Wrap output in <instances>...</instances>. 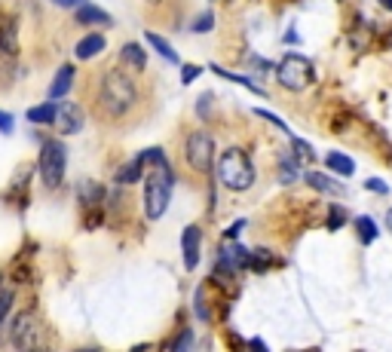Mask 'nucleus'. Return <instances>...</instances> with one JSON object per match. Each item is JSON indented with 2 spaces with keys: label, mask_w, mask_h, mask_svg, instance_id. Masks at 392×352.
<instances>
[{
  "label": "nucleus",
  "mask_w": 392,
  "mask_h": 352,
  "mask_svg": "<svg viewBox=\"0 0 392 352\" xmlns=\"http://www.w3.org/2000/svg\"><path fill=\"white\" fill-rule=\"evenodd\" d=\"M138 107V83L120 68H105L92 86V110L105 123H120Z\"/></svg>",
  "instance_id": "nucleus-1"
},
{
  "label": "nucleus",
  "mask_w": 392,
  "mask_h": 352,
  "mask_svg": "<svg viewBox=\"0 0 392 352\" xmlns=\"http://www.w3.org/2000/svg\"><path fill=\"white\" fill-rule=\"evenodd\" d=\"M172 169L169 163H156L144 175V211L151 221H160L172 202Z\"/></svg>",
  "instance_id": "nucleus-2"
},
{
  "label": "nucleus",
  "mask_w": 392,
  "mask_h": 352,
  "mask_svg": "<svg viewBox=\"0 0 392 352\" xmlns=\"http://www.w3.org/2000/svg\"><path fill=\"white\" fill-rule=\"evenodd\" d=\"M218 175H221V184L233 193H242L255 184V165H251L248 153L239 151V147H230L224 151V156L218 160Z\"/></svg>",
  "instance_id": "nucleus-3"
},
{
  "label": "nucleus",
  "mask_w": 392,
  "mask_h": 352,
  "mask_svg": "<svg viewBox=\"0 0 392 352\" xmlns=\"http://www.w3.org/2000/svg\"><path fill=\"white\" fill-rule=\"evenodd\" d=\"M276 77H279V83H282L285 89L304 92L306 86H313L316 74H313L310 59H304V55H297V52H288V55H282V61H279Z\"/></svg>",
  "instance_id": "nucleus-4"
},
{
  "label": "nucleus",
  "mask_w": 392,
  "mask_h": 352,
  "mask_svg": "<svg viewBox=\"0 0 392 352\" xmlns=\"http://www.w3.org/2000/svg\"><path fill=\"white\" fill-rule=\"evenodd\" d=\"M64 165H68V153H64L62 141H43V147H40V178L50 190H55L64 181Z\"/></svg>",
  "instance_id": "nucleus-5"
},
{
  "label": "nucleus",
  "mask_w": 392,
  "mask_h": 352,
  "mask_svg": "<svg viewBox=\"0 0 392 352\" xmlns=\"http://www.w3.org/2000/svg\"><path fill=\"white\" fill-rule=\"evenodd\" d=\"M188 163L193 172L200 175H209L212 172V163H214V141L205 129H196L188 138Z\"/></svg>",
  "instance_id": "nucleus-6"
},
{
  "label": "nucleus",
  "mask_w": 392,
  "mask_h": 352,
  "mask_svg": "<svg viewBox=\"0 0 392 352\" xmlns=\"http://www.w3.org/2000/svg\"><path fill=\"white\" fill-rule=\"evenodd\" d=\"M9 340H13V346L18 349H34V346H43V328L40 322H37L34 312H18L16 322H13V331H9Z\"/></svg>",
  "instance_id": "nucleus-7"
},
{
  "label": "nucleus",
  "mask_w": 392,
  "mask_h": 352,
  "mask_svg": "<svg viewBox=\"0 0 392 352\" xmlns=\"http://www.w3.org/2000/svg\"><path fill=\"white\" fill-rule=\"evenodd\" d=\"M55 126H59L62 135H77L83 129V107L74 105V101H62L55 107Z\"/></svg>",
  "instance_id": "nucleus-8"
},
{
  "label": "nucleus",
  "mask_w": 392,
  "mask_h": 352,
  "mask_svg": "<svg viewBox=\"0 0 392 352\" xmlns=\"http://www.w3.org/2000/svg\"><path fill=\"white\" fill-rule=\"evenodd\" d=\"M200 245H202V233L200 227H188L181 236V254H184V266L188 270H196V264H200Z\"/></svg>",
  "instance_id": "nucleus-9"
},
{
  "label": "nucleus",
  "mask_w": 392,
  "mask_h": 352,
  "mask_svg": "<svg viewBox=\"0 0 392 352\" xmlns=\"http://www.w3.org/2000/svg\"><path fill=\"white\" fill-rule=\"evenodd\" d=\"M77 22L80 25H110V16L105 9H98L96 4H86V0H83L80 9H77Z\"/></svg>",
  "instance_id": "nucleus-10"
},
{
  "label": "nucleus",
  "mask_w": 392,
  "mask_h": 352,
  "mask_svg": "<svg viewBox=\"0 0 392 352\" xmlns=\"http://www.w3.org/2000/svg\"><path fill=\"white\" fill-rule=\"evenodd\" d=\"M101 49H105V37H101V34H86V37H83V40L77 43V59H83V61H86V59H96Z\"/></svg>",
  "instance_id": "nucleus-11"
},
{
  "label": "nucleus",
  "mask_w": 392,
  "mask_h": 352,
  "mask_svg": "<svg viewBox=\"0 0 392 352\" xmlns=\"http://www.w3.org/2000/svg\"><path fill=\"white\" fill-rule=\"evenodd\" d=\"M120 59H123L126 68H135V71H144V64H147V55L138 43H126L123 49H120Z\"/></svg>",
  "instance_id": "nucleus-12"
},
{
  "label": "nucleus",
  "mask_w": 392,
  "mask_h": 352,
  "mask_svg": "<svg viewBox=\"0 0 392 352\" xmlns=\"http://www.w3.org/2000/svg\"><path fill=\"white\" fill-rule=\"evenodd\" d=\"M325 165H328L331 172H338V175H343V178H350L352 172H356V163L350 160L347 153H340V151H331L328 156H325Z\"/></svg>",
  "instance_id": "nucleus-13"
},
{
  "label": "nucleus",
  "mask_w": 392,
  "mask_h": 352,
  "mask_svg": "<svg viewBox=\"0 0 392 352\" xmlns=\"http://www.w3.org/2000/svg\"><path fill=\"white\" fill-rule=\"evenodd\" d=\"M310 187L316 190H322V193H334V196H343V187L340 184H334L328 175H322V172H306V178H304Z\"/></svg>",
  "instance_id": "nucleus-14"
},
{
  "label": "nucleus",
  "mask_w": 392,
  "mask_h": 352,
  "mask_svg": "<svg viewBox=\"0 0 392 352\" xmlns=\"http://www.w3.org/2000/svg\"><path fill=\"white\" fill-rule=\"evenodd\" d=\"M77 196H80V202H83V206H89V209H98V202L105 199V190H101L96 181H83L80 187H77Z\"/></svg>",
  "instance_id": "nucleus-15"
},
{
  "label": "nucleus",
  "mask_w": 392,
  "mask_h": 352,
  "mask_svg": "<svg viewBox=\"0 0 392 352\" xmlns=\"http://www.w3.org/2000/svg\"><path fill=\"white\" fill-rule=\"evenodd\" d=\"M144 169H147V165L142 163V156H135L132 163H126L123 169L117 172V181H120V184H135V181L144 178Z\"/></svg>",
  "instance_id": "nucleus-16"
},
{
  "label": "nucleus",
  "mask_w": 392,
  "mask_h": 352,
  "mask_svg": "<svg viewBox=\"0 0 392 352\" xmlns=\"http://www.w3.org/2000/svg\"><path fill=\"white\" fill-rule=\"evenodd\" d=\"M71 80H74V68H71V64H64V68L55 74V80H52V86H50V95L52 98H62L64 92L71 89Z\"/></svg>",
  "instance_id": "nucleus-17"
},
{
  "label": "nucleus",
  "mask_w": 392,
  "mask_h": 352,
  "mask_svg": "<svg viewBox=\"0 0 392 352\" xmlns=\"http://www.w3.org/2000/svg\"><path fill=\"white\" fill-rule=\"evenodd\" d=\"M147 43H151V46H154V49H156V52H160V55H163V59H166V61H169V64H178V52H175V49H172V46H169V43H166V40H163V37H160V34L147 31Z\"/></svg>",
  "instance_id": "nucleus-18"
},
{
  "label": "nucleus",
  "mask_w": 392,
  "mask_h": 352,
  "mask_svg": "<svg viewBox=\"0 0 392 352\" xmlns=\"http://www.w3.org/2000/svg\"><path fill=\"white\" fill-rule=\"evenodd\" d=\"M16 28L13 22H4L0 25V52H6V55H13L16 52Z\"/></svg>",
  "instance_id": "nucleus-19"
},
{
  "label": "nucleus",
  "mask_w": 392,
  "mask_h": 352,
  "mask_svg": "<svg viewBox=\"0 0 392 352\" xmlns=\"http://www.w3.org/2000/svg\"><path fill=\"white\" fill-rule=\"evenodd\" d=\"M55 107L59 105H37L28 110V119L31 123H55Z\"/></svg>",
  "instance_id": "nucleus-20"
},
{
  "label": "nucleus",
  "mask_w": 392,
  "mask_h": 352,
  "mask_svg": "<svg viewBox=\"0 0 392 352\" xmlns=\"http://www.w3.org/2000/svg\"><path fill=\"white\" fill-rule=\"evenodd\" d=\"M356 230H359V236H362V242H374L377 239V227H374V221L371 218H356Z\"/></svg>",
  "instance_id": "nucleus-21"
},
{
  "label": "nucleus",
  "mask_w": 392,
  "mask_h": 352,
  "mask_svg": "<svg viewBox=\"0 0 392 352\" xmlns=\"http://www.w3.org/2000/svg\"><path fill=\"white\" fill-rule=\"evenodd\" d=\"M343 221H347V211H343L340 206H331V211H328V230H340Z\"/></svg>",
  "instance_id": "nucleus-22"
},
{
  "label": "nucleus",
  "mask_w": 392,
  "mask_h": 352,
  "mask_svg": "<svg viewBox=\"0 0 392 352\" xmlns=\"http://www.w3.org/2000/svg\"><path fill=\"white\" fill-rule=\"evenodd\" d=\"M270 264H273V257H270V252H255V254H251V261H248L251 270H267Z\"/></svg>",
  "instance_id": "nucleus-23"
},
{
  "label": "nucleus",
  "mask_w": 392,
  "mask_h": 352,
  "mask_svg": "<svg viewBox=\"0 0 392 352\" xmlns=\"http://www.w3.org/2000/svg\"><path fill=\"white\" fill-rule=\"evenodd\" d=\"M13 303H16L13 291H0V325H4V319L9 316V310H13Z\"/></svg>",
  "instance_id": "nucleus-24"
},
{
  "label": "nucleus",
  "mask_w": 392,
  "mask_h": 352,
  "mask_svg": "<svg viewBox=\"0 0 392 352\" xmlns=\"http://www.w3.org/2000/svg\"><path fill=\"white\" fill-rule=\"evenodd\" d=\"M292 147H294L297 160H313V147L306 141H301V138H292Z\"/></svg>",
  "instance_id": "nucleus-25"
},
{
  "label": "nucleus",
  "mask_w": 392,
  "mask_h": 352,
  "mask_svg": "<svg viewBox=\"0 0 392 352\" xmlns=\"http://www.w3.org/2000/svg\"><path fill=\"white\" fill-rule=\"evenodd\" d=\"M212 25H214V16H212V13H202V16L193 22V31H196V34H205V31H212Z\"/></svg>",
  "instance_id": "nucleus-26"
},
{
  "label": "nucleus",
  "mask_w": 392,
  "mask_h": 352,
  "mask_svg": "<svg viewBox=\"0 0 392 352\" xmlns=\"http://www.w3.org/2000/svg\"><path fill=\"white\" fill-rule=\"evenodd\" d=\"M196 316H200V322H209V316H212V312L205 310V300H202V288L196 291Z\"/></svg>",
  "instance_id": "nucleus-27"
},
{
  "label": "nucleus",
  "mask_w": 392,
  "mask_h": 352,
  "mask_svg": "<svg viewBox=\"0 0 392 352\" xmlns=\"http://www.w3.org/2000/svg\"><path fill=\"white\" fill-rule=\"evenodd\" d=\"M202 74V68H196V64H188V68L181 71V83H193L196 77H200Z\"/></svg>",
  "instance_id": "nucleus-28"
},
{
  "label": "nucleus",
  "mask_w": 392,
  "mask_h": 352,
  "mask_svg": "<svg viewBox=\"0 0 392 352\" xmlns=\"http://www.w3.org/2000/svg\"><path fill=\"white\" fill-rule=\"evenodd\" d=\"M13 126H16V119L9 117V114H4V110H0V132L9 135V132H13Z\"/></svg>",
  "instance_id": "nucleus-29"
},
{
  "label": "nucleus",
  "mask_w": 392,
  "mask_h": 352,
  "mask_svg": "<svg viewBox=\"0 0 392 352\" xmlns=\"http://www.w3.org/2000/svg\"><path fill=\"white\" fill-rule=\"evenodd\" d=\"M190 344H193V334H190V331H184V334H181V337L172 344V349H188Z\"/></svg>",
  "instance_id": "nucleus-30"
},
{
  "label": "nucleus",
  "mask_w": 392,
  "mask_h": 352,
  "mask_svg": "<svg viewBox=\"0 0 392 352\" xmlns=\"http://www.w3.org/2000/svg\"><path fill=\"white\" fill-rule=\"evenodd\" d=\"M365 187H368V190H374V193H386V190H389V187H386V184L380 181V178H368V184H365Z\"/></svg>",
  "instance_id": "nucleus-31"
},
{
  "label": "nucleus",
  "mask_w": 392,
  "mask_h": 352,
  "mask_svg": "<svg viewBox=\"0 0 392 352\" xmlns=\"http://www.w3.org/2000/svg\"><path fill=\"white\" fill-rule=\"evenodd\" d=\"M209 105H212V95H202L200 98V117H209V110H212Z\"/></svg>",
  "instance_id": "nucleus-32"
},
{
  "label": "nucleus",
  "mask_w": 392,
  "mask_h": 352,
  "mask_svg": "<svg viewBox=\"0 0 392 352\" xmlns=\"http://www.w3.org/2000/svg\"><path fill=\"white\" fill-rule=\"evenodd\" d=\"M242 227H246V221H236V224H230V227H227V239H236Z\"/></svg>",
  "instance_id": "nucleus-33"
},
{
  "label": "nucleus",
  "mask_w": 392,
  "mask_h": 352,
  "mask_svg": "<svg viewBox=\"0 0 392 352\" xmlns=\"http://www.w3.org/2000/svg\"><path fill=\"white\" fill-rule=\"evenodd\" d=\"M55 6H62V9H71V6H80L83 0H52Z\"/></svg>",
  "instance_id": "nucleus-34"
},
{
  "label": "nucleus",
  "mask_w": 392,
  "mask_h": 352,
  "mask_svg": "<svg viewBox=\"0 0 392 352\" xmlns=\"http://www.w3.org/2000/svg\"><path fill=\"white\" fill-rule=\"evenodd\" d=\"M251 349H260V352H264L267 344H264V340H251Z\"/></svg>",
  "instance_id": "nucleus-35"
},
{
  "label": "nucleus",
  "mask_w": 392,
  "mask_h": 352,
  "mask_svg": "<svg viewBox=\"0 0 392 352\" xmlns=\"http://www.w3.org/2000/svg\"><path fill=\"white\" fill-rule=\"evenodd\" d=\"M386 227H389V233H392V209H389V215H386Z\"/></svg>",
  "instance_id": "nucleus-36"
},
{
  "label": "nucleus",
  "mask_w": 392,
  "mask_h": 352,
  "mask_svg": "<svg viewBox=\"0 0 392 352\" xmlns=\"http://www.w3.org/2000/svg\"><path fill=\"white\" fill-rule=\"evenodd\" d=\"M380 4H384L386 9H392V0H380Z\"/></svg>",
  "instance_id": "nucleus-37"
},
{
  "label": "nucleus",
  "mask_w": 392,
  "mask_h": 352,
  "mask_svg": "<svg viewBox=\"0 0 392 352\" xmlns=\"http://www.w3.org/2000/svg\"><path fill=\"white\" fill-rule=\"evenodd\" d=\"M147 4H160V0H147Z\"/></svg>",
  "instance_id": "nucleus-38"
}]
</instances>
